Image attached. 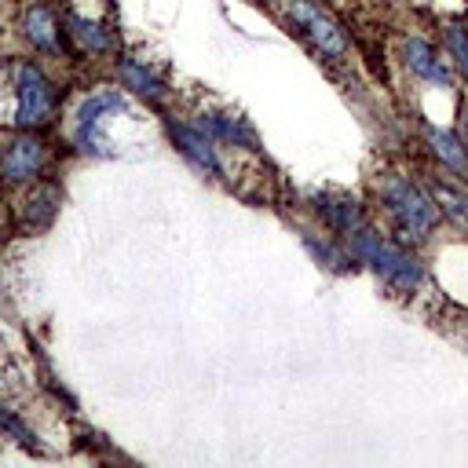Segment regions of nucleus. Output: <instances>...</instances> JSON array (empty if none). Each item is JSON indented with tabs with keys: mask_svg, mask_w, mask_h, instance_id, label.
Returning a JSON list of instances; mask_svg holds the SVG:
<instances>
[{
	"mask_svg": "<svg viewBox=\"0 0 468 468\" xmlns=\"http://www.w3.org/2000/svg\"><path fill=\"white\" fill-rule=\"evenodd\" d=\"M117 70H121V81H125V88H136L143 99H150V103H162L165 99V81L158 73H154L150 66H143L139 59H121L117 63Z\"/></svg>",
	"mask_w": 468,
	"mask_h": 468,
	"instance_id": "2eb2a0df",
	"label": "nucleus"
},
{
	"mask_svg": "<svg viewBox=\"0 0 468 468\" xmlns=\"http://www.w3.org/2000/svg\"><path fill=\"white\" fill-rule=\"evenodd\" d=\"M380 205L392 220V230L399 234V242H428L439 227V205L432 202V194L417 187L414 180L388 172L377 183Z\"/></svg>",
	"mask_w": 468,
	"mask_h": 468,
	"instance_id": "f257e3e1",
	"label": "nucleus"
},
{
	"mask_svg": "<svg viewBox=\"0 0 468 468\" xmlns=\"http://www.w3.org/2000/svg\"><path fill=\"white\" fill-rule=\"evenodd\" d=\"M289 19L300 29L304 41L315 48L322 59H330V63L347 59V37H344V29L337 26V19L330 12H322L315 4V0H289Z\"/></svg>",
	"mask_w": 468,
	"mask_h": 468,
	"instance_id": "20e7f679",
	"label": "nucleus"
},
{
	"mask_svg": "<svg viewBox=\"0 0 468 468\" xmlns=\"http://www.w3.org/2000/svg\"><path fill=\"white\" fill-rule=\"evenodd\" d=\"M461 139L468 143V106H464V113H461Z\"/></svg>",
	"mask_w": 468,
	"mask_h": 468,
	"instance_id": "a211bd4d",
	"label": "nucleus"
},
{
	"mask_svg": "<svg viewBox=\"0 0 468 468\" xmlns=\"http://www.w3.org/2000/svg\"><path fill=\"white\" fill-rule=\"evenodd\" d=\"M48 169V143L33 132H19L0 150V176L8 183H37Z\"/></svg>",
	"mask_w": 468,
	"mask_h": 468,
	"instance_id": "423d86ee",
	"label": "nucleus"
},
{
	"mask_svg": "<svg viewBox=\"0 0 468 468\" xmlns=\"http://www.w3.org/2000/svg\"><path fill=\"white\" fill-rule=\"evenodd\" d=\"M443 45H447V55L454 59V66L468 77V19L450 22V26L443 29Z\"/></svg>",
	"mask_w": 468,
	"mask_h": 468,
	"instance_id": "f3484780",
	"label": "nucleus"
},
{
	"mask_svg": "<svg viewBox=\"0 0 468 468\" xmlns=\"http://www.w3.org/2000/svg\"><path fill=\"white\" fill-rule=\"evenodd\" d=\"M198 125L209 139L216 143H230V146H242V150H256L260 139H256V129L246 121L242 113H230V110H202L198 113Z\"/></svg>",
	"mask_w": 468,
	"mask_h": 468,
	"instance_id": "6e6552de",
	"label": "nucleus"
},
{
	"mask_svg": "<svg viewBox=\"0 0 468 468\" xmlns=\"http://www.w3.org/2000/svg\"><path fill=\"white\" fill-rule=\"evenodd\" d=\"M315 209L322 216V223L340 234V238H351L355 230H363L370 220H366V209L355 202V198H347V194H319L315 198Z\"/></svg>",
	"mask_w": 468,
	"mask_h": 468,
	"instance_id": "f8f14e48",
	"label": "nucleus"
},
{
	"mask_svg": "<svg viewBox=\"0 0 468 468\" xmlns=\"http://www.w3.org/2000/svg\"><path fill=\"white\" fill-rule=\"evenodd\" d=\"M15 92H19V103H15V125L22 132H41L55 121V110H59V96H55V85L45 77L41 66L33 63H22L19 73H15Z\"/></svg>",
	"mask_w": 468,
	"mask_h": 468,
	"instance_id": "7ed1b4c3",
	"label": "nucleus"
},
{
	"mask_svg": "<svg viewBox=\"0 0 468 468\" xmlns=\"http://www.w3.org/2000/svg\"><path fill=\"white\" fill-rule=\"evenodd\" d=\"M55 213H59V187L55 183H33L15 209V227L22 234H37V230L52 227Z\"/></svg>",
	"mask_w": 468,
	"mask_h": 468,
	"instance_id": "1a4fd4ad",
	"label": "nucleus"
},
{
	"mask_svg": "<svg viewBox=\"0 0 468 468\" xmlns=\"http://www.w3.org/2000/svg\"><path fill=\"white\" fill-rule=\"evenodd\" d=\"M125 99L121 92H96L81 103L73 117V146L85 150V154H110L106 150V136H103V121L110 113H121Z\"/></svg>",
	"mask_w": 468,
	"mask_h": 468,
	"instance_id": "39448f33",
	"label": "nucleus"
},
{
	"mask_svg": "<svg viewBox=\"0 0 468 468\" xmlns=\"http://www.w3.org/2000/svg\"><path fill=\"white\" fill-rule=\"evenodd\" d=\"M63 26L70 33V41H77L81 48H88L92 55H106V52H117V37L110 29H103L99 22L77 15V12H63Z\"/></svg>",
	"mask_w": 468,
	"mask_h": 468,
	"instance_id": "ddd939ff",
	"label": "nucleus"
},
{
	"mask_svg": "<svg viewBox=\"0 0 468 468\" xmlns=\"http://www.w3.org/2000/svg\"><path fill=\"white\" fill-rule=\"evenodd\" d=\"M403 63H406V70L414 77H421V81H428V85H439V88L454 85V73H450L447 59L439 55V48L421 41V37H410V41L403 45Z\"/></svg>",
	"mask_w": 468,
	"mask_h": 468,
	"instance_id": "9b49d317",
	"label": "nucleus"
},
{
	"mask_svg": "<svg viewBox=\"0 0 468 468\" xmlns=\"http://www.w3.org/2000/svg\"><path fill=\"white\" fill-rule=\"evenodd\" d=\"M428 143H432V154L439 158V165H447L454 176L468 180V143H464L457 132L428 129Z\"/></svg>",
	"mask_w": 468,
	"mask_h": 468,
	"instance_id": "4468645a",
	"label": "nucleus"
},
{
	"mask_svg": "<svg viewBox=\"0 0 468 468\" xmlns=\"http://www.w3.org/2000/svg\"><path fill=\"white\" fill-rule=\"evenodd\" d=\"M169 136H172L176 150L183 154L190 165H198L209 176H223V162H220V154H216V139H209L198 125H169Z\"/></svg>",
	"mask_w": 468,
	"mask_h": 468,
	"instance_id": "9d476101",
	"label": "nucleus"
},
{
	"mask_svg": "<svg viewBox=\"0 0 468 468\" xmlns=\"http://www.w3.org/2000/svg\"><path fill=\"white\" fill-rule=\"evenodd\" d=\"M22 37L37 48V52H48V55H73V45H70V33L66 26L59 22V15L45 4H33L26 15H22Z\"/></svg>",
	"mask_w": 468,
	"mask_h": 468,
	"instance_id": "0eeeda50",
	"label": "nucleus"
},
{
	"mask_svg": "<svg viewBox=\"0 0 468 468\" xmlns=\"http://www.w3.org/2000/svg\"><path fill=\"white\" fill-rule=\"evenodd\" d=\"M351 246V256H355L359 263H370L377 275L392 286V289H403V293H414L421 282H424V267L414 253H406L403 246L388 242L380 230H373L370 223L363 230H355L347 238Z\"/></svg>",
	"mask_w": 468,
	"mask_h": 468,
	"instance_id": "f03ea898",
	"label": "nucleus"
},
{
	"mask_svg": "<svg viewBox=\"0 0 468 468\" xmlns=\"http://www.w3.org/2000/svg\"><path fill=\"white\" fill-rule=\"evenodd\" d=\"M428 194L439 205V216H450L454 223L468 227V190L450 180H428Z\"/></svg>",
	"mask_w": 468,
	"mask_h": 468,
	"instance_id": "dca6fc26",
	"label": "nucleus"
}]
</instances>
